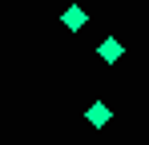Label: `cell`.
<instances>
[{"label":"cell","mask_w":149,"mask_h":145,"mask_svg":"<svg viewBox=\"0 0 149 145\" xmlns=\"http://www.w3.org/2000/svg\"><path fill=\"white\" fill-rule=\"evenodd\" d=\"M121 52H125V48H121V40H117V36H105V40L97 45V56L105 61V65H113V61H121Z\"/></svg>","instance_id":"7a4b0ae2"},{"label":"cell","mask_w":149,"mask_h":145,"mask_svg":"<svg viewBox=\"0 0 149 145\" xmlns=\"http://www.w3.org/2000/svg\"><path fill=\"white\" fill-rule=\"evenodd\" d=\"M61 24H65V28H85V24H89V16H85V8H81V4H73V8H65V16H61Z\"/></svg>","instance_id":"3957f363"},{"label":"cell","mask_w":149,"mask_h":145,"mask_svg":"<svg viewBox=\"0 0 149 145\" xmlns=\"http://www.w3.org/2000/svg\"><path fill=\"white\" fill-rule=\"evenodd\" d=\"M85 117H89V125H93V129H105V125H109V121H113V109H109V105H105V101H93V105H89V113H85Z\"/></svg>","instance_id":"6da1fadb"}]
</instances>
